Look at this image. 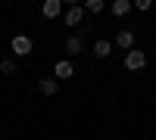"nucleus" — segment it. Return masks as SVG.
Here are the masks:
<instances>
[{"label": "nucleus", "instance_id": "11", "mask_svg": "<svg viewBox=\"0 0 156 140\" xmlns=\"http://www.w3.org/2000/svg\"><path fill=\"white\" fill-rule=\"evenodd\" d=\"M84 9L90 12V16H100V12L106 9V0H84Z\"/></svg>", "mask_w": 156, "mask_h": 140}, {"label": "nucleus", "instance_id": "3", "mask_svg": "<svg viewBox=\"0 0 156 140\" xmlns=\"http://www.w3.org/2000/svg\"><path fill=\"white\" fill-rule=\"evenodd\" d=\"M75 75V66H72V59H59L56 66H53V78L56 81H69Z\"/></svg>", "mask_w": 156, "mask_h": 140}, {"label": "nucleus", "instance_id": "1", "mask_svg": "<svg viewBox=\"0 0 156 140\" xmlns=\"http://www.w3.org/2000/svg\"><path fill=\"white\" fill-rule=\"evenodd\" d=\"M125 69H128V72H144V69H147V53H144L140 47L128 50V53H125Z\"/></svg>", "mask_w": 156, "mask_h": 140}, {"label": "nucleus", "instance_id": "13", "mask_svg": "<svg viewBox=\"0 0 156 140\" xmlns=\"http://www.w3.org/2000/svg\"><path fill=\"white\" fill-rule=\"evenodd\" d=\"M134 9L137 12H150L153 9V0H134Z\"/></svg>", "mask_w": 156, "mask_h": 140}, {"label": "nucleus", "instance_id": "5", "mask_svg": "<svg viewBox=\"0 0 156 140\" xmlns=\"http://www.w3.org/2000/svg\"><path fill=\"white\" fill-rule=\"evenodd\" d=\"M41 16H44V19H59V16H62V0H44Z\"/></svg>", "mask_w": 156, "mask_h": 140}, {"label": "nucleus", "instance_id": "15", "mask_svg": "<svg viewBox=\"0 0 156 140\" xmlns=\"http://www.w3.org/2000/svg\"><path fill=\"white\" fill-rule=\"evenodd\" d=\"M0 131H3V121H0Z\"/></svg>", "mask_w": 156, "mask_h": 140}, {"label": "nucleus", "instance_id": "7", "mask_svg": "<svg viewBox=\"0 0 156 140\" xmlns=\"http://www.w3.org/2000/svg\"><path fill=\"white\" fill-rule=\"evenodd\" d=\"M131 9H134V0H112V16L115 19H125Z\"/></svg>", "mask_w": 156, "mask_h": 140}, {"label": "nucleus", "instance_id": "14", "mask_svg": "<svg viewBox=\"0 0 156 140\" xmlns=\"http://www.w3.org/2000/svg\"><path fill=\"white\" fill-rule=\"evenodd\" d=\"M62 3H69V6H75V3H78V0H62Z\"/></svg>", "mask_w": 156, "mask_h": 140}, {"label": "nucleus", "instance_id": "6", "mask_svg": "<svg viewBox=\"0 0 156 140\" xmlns=\"http://www.w3.org/2000/svg\"><path fill=\"white\" fill-rule=\"evenodd\" d=\"M112 44H115V47H122L125 53H128V50H134V31H128V28H125V31H119Z\"/></svg>", "mask_w": 156, "mask_h": 140}, {"label": "nucleus", "instance_id": "12", "mask_svg": "<svg viewBox=\"0 0 156 140\" xmlns=\"http://www.w3.org/2000/svg\"><path fill=\"white\" fill-rule=\"evenodd\" d=\"M0 72H3V75H16L19 69H16V62H12V59H3V62H0Z\"/></svg>", "mask_w": 156, "mask_h": 140}, {"label": "nucleus", "instance_id": "2", "mask_svg": "<svg viewBox=\"0 0 156 140\" xmlns=\"http://www.w3.org/2000/svg\"><path fill=\"white\" fill-rule=\"evenodd\" d=\"M84 6L81 3H75V6H69L66 9V16H62V25H69V28H75V25H81V19H84Z\"/></svg>", "mask_w": 156, "mask_h": 140}, {"label": "nucleus", "instance_id": "4", "mask_svg": "<svg viewBox=\"0 0 156 140\" xmlns=\"http://www.w3.org/2000/svg\"><path fill=\"white\" fill-rule=\"evenodd\" d=\"M31 50H34L31 37H25V34H16V37H12V53H16V56H28Z\"/></svg>", "mask_w": 156, "mask_h": 140}, {"label": "nucleus", "instance_id": "9", "mask_svg": "<svg viewBox=\"0 0 156 140\" xmlns=\"http://www.w3.org/2000/svg\"><path fill=\"white\" fill-rule=\"evenodd\" d=\"M112 47H115L112 41H106V37H100V41H94V56H97V59H106V56L112 53Z\"/></svg>", "mask_w": 156, "mask_h": 140}, {"label": "nucleus", "instance_id": "8", "mask_svg": "<svg viewBox=\"0 0 156 140\" xmlns=\"http://www.w3.org/2000/svg\"><path fill=\"white\" fill-rule=\"evenodd\" d=\"M37 90H41L44 97H56L59 81H56V78H41V81H37Z\"/></svg>", "mask_w": 156, "mask_h": 140}, {"label": "nucleus", "instance_id": "10", "mask_svg": "<svg viewBox=\"0 0 156 140\" xmlns=\"http://www.w3.org/2000/svg\"><path fill=\"white\" fill-rule=\"evenodd\" d=\"M62 50H66V56H78V53H81V37H69V41L66 44H62Z\"/></svg>", "mask_w": 156, "mask_h": 140}]
</instances>
